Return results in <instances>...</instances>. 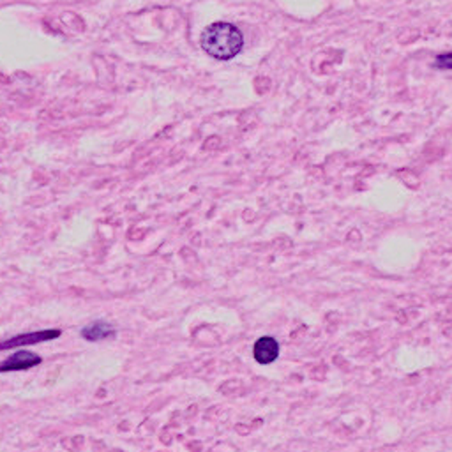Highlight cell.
<instances>
[{
	"mask_svg": "<svg viewBox=\"0 0 452 452\" xmlns=\"http://www.w3.org/2000/svg\"><path fill=\"white\" fill-rule=\"evenodd\" d=\"M43 363V358L39 355L32 354L27 350H18L17 354H12L6 360L0 363V373H11V371H25L30 367H36Z\"/></svg>",
	"mask_w": 452,
	"mask_h": 452,
	"instance_id": "3957f363",
	"label": "cell"
},
{
	"mask_svg": "<svg viewBox=\"0 0 452 452\" xmlns=\"http://www.w3.org/2000/svg\"><path fill=\"white\" fill-rule=\"evenodd\" d=\"M62 332L58 329H46V330H37V332H25V334L12 336V338L0 341V350H11V348H20V347H29V345H37V343L52 341L57 339Z\"/></svg>",
	"mask_w": 452,
	"mask_h": 452,
	"instance_id": "7a4b0ae2",
	"label": "cell"
},
{
	"mask_svg": "<svg viewBox=\"0 0 452 452\" xmlns=\"http://www.w3.org/2000/svg\"><path fill=\"white\" fill-rule=\"evenodd\" d=\"M279 355V343L276 341L270 336H263V338L258 339L252 347V357L258 364H270L274 363Z\"/></svg>",
	"mask_w": 452,
	"mask_h": 452,
	"instance_id": "277c9868",
	"label": "cell"
},
{
	"mask_svg": "<svg viewBox=\"0 0 452 452\" xmlns=\"http://www.w3.org/2000/svg\"><path fill=\"white\" fill-rule=\"evenodd\" d=\"M436 65L438 67H444V69H451V55H442V57H438V61H436Z\"/></svg>",
	"mask_w": 452,
	"mask_h": 452,
	"instance_id": "8992f818",
	"label": "cell"
},
{
	"mask_svg": "<svg viewBox=\"0 0 452 452\" xmlns=\"http://www.w3.org/2000/svg\"><path fill=\"white\" fill-rule=\"evenodd\" d=\"M244 46V37L235 25L226 21L208 25L202 34V48L207 55L217 61H230L241 53Z\"/></svg>",
	"mask_w": 452,
	"mask_h": 452,
	"instance_id": "6da1fadb",
	"label": "cell"
},
{
	"mask_svg": "<svg viewBox=\"0 0 452 452\" xmlns=\"http://www.w3.org/2000/svg\"><path fill=\"white\" fill-rule=\"evenodd\" d=\"M115 334L114 327L106 322H94L87 325L85 329H82V336L89 341H99V339L111 338Z\"/></svg>",
	"mask_w": 452,
	"mask_h": 452,
	"instance_id": "5b68a950",
	"label": "cell"
}]
</instances>
